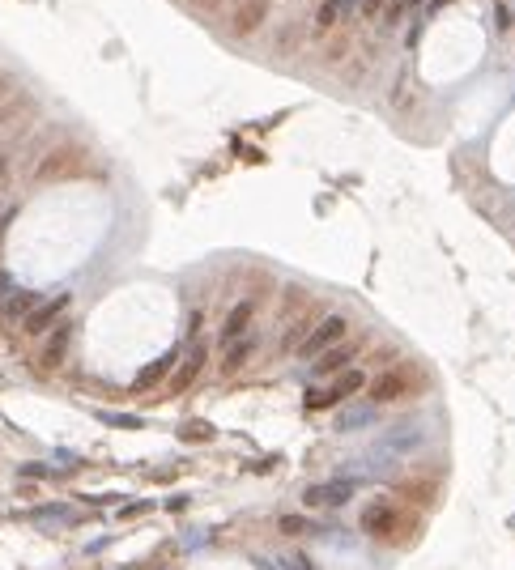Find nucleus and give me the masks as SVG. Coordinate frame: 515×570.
<instances>
[{
    "mask_svg": "<svg viewBox=\"0 0 515 570\" xmlns=\"http://www.w3.org/2000/svg\"><path fill=\"white\" fill-rule=\"evenodd\" d=\"M375 422V404L371 408H349L345 418H337V430H353V426H371Z\"/></svg>",
    "mask_w": 515,
    "mask_h": 570,
    "instance_id": "nucleus-19",
    "label": "nucleus"
},
{
    "mask_svg": "<svg viewBox=\"0 0 515 570\" xmlns=\"http://www.w3.org/2000/svg\"><path fill=\"white\" fill-rule=\"evenodd\" d=\"M345 336H349V320H345V315H324L311 332H306V341L298 345V357H311V362H316L320 353H328V349L341 345Z\"/></svg>",
    "mask_w": 515,
    "mask_h": 570,
    "instance_id": "nucleus-5",
    "label": "nucleus"
},
{
    "mask_svg": "<svg viewBox=\"0 0 515 570\" xmlns=\"http://www.w3.org/2000/svg\"><path fill=\"white\" fill-rule=\"evenodd\" d=\"M362 349H367V341H341V345H332L328 353H320L316 362H311V375L316 379H337V375H345L358 357H362Z\"/></svg>",
    "mask_w": 515,
    "mask_h": 570,
    "instance_id": "nucleus-6",
    "label": "nucleus"
},
{
    "mask_svg": "<svg viewBox=\"0 0 515 570\" xmlns=\"http://www.w3.org/2000/svg\"><path fill=\"white\" fill-rule=\"evenodd\" d=\"M22 473H26L30 481H43V477H51V469H47V464H22Z\"/></svg>",
    "mask_w": 515,
    "mask_h": 570,
    "instance_id": "nucleus-22",
    "label": "nucleus"
},
{
    "mask_svg": "<svg viewBox=\"0 0 515 570\" xmlns=\"http://www.w3.org/2000/svg\"><path fill=\"white\" fill-rule=\"evenodd\" d=\"M400 17H404V0H392V5H388V13H383V22H388V26H396Z\"/></svg>",
    "mask_w": 515,
    "mask_h": 570,
    "instance_id": "nucleus-23",
    "label": "nucleus"
},
{
    "mask_svg": "<svg viewBox=\"0 0 515 570\" xmlns=\"http://www.w3.org/2000/svg\"><path fill=\"white\" fill-rule=\"evenodd\" d=\"M69 345H73V324H60L56 332H47L38 349V371H60L69 357Z\"/></svg>",
    "mask_w": 515,
    "mask_h": 570,
    "instance_id": "nucleus-10",
    "label": "nucleus"
},
{
    "mask_svg": "<svg viewBox=\"0 0 515 570\" xmlns=\"http://www.w3.org/2000/svg\"><path fill=\"white\" fill-rule=\"evenodd\" d=\"M269 0H239L234 5V13H230V30L239 34V38H247V34H255L264 22H269Z\"/></svg>",
    "mask_w": 515,
    "mask_h": 570,
    "instance_id": "nucleus-11",
    "label": "nucleus"
},
{
    "mask_svg": "<svg viewBox=\"0 0 515 570\" xmlns=\"http://www.w3.org/2000/svg\"><path fill=\"white\" fill-rule=\"evenodd\" d=\"M383 9H388V0H358V13H362L367 22H371V17H379Z\"/></svg>",
    "mask_w": 515,
    "mask_h": 570,
    "instance_id": "nucleus-21",
    "label": "nucleus"
},
{
    "mask_svg": "<svg viewBox=\"0 0 515 570\" xmlns=\"http://www.w3.org/2000/svg\"><path fill=\"white\" fill-rule=\"evenodd\" d=\"M358 490H362V481H353V477H332V481H320V485H306L302 490V506L306 511H341L358 498Z\"/></svg>",
    "mask_w": 515,
    "mask_h": 570,
    "instance_id": "nucleus-4",
    "label": "nucleus"
},
{
    "mask_svg": "<svg viewBox=\"0 0 515 570\" xmlns=\"http://www.w3.org/2000/svg\"><path fill=\"white\" fill-rule=\"evenodd\" d=\"M396 498H400L404 506H414V511L422 515L426 506H435V485H430V477H414V481H400V485H396Z\"/></svg>",
    "mask_w": 515,
    "mask_h": 570,
    "instance_id": "nucleus-13",
    "label": "nucleus"
},
{
    "mask_svg": "<svg viewBox=\"0 0 515 570\" xmlns=\"http://www.w3.org/2000/svg\"><path fill=\"white\" fill-rule=\"evenodd\" d=\"M422 375L414 371V366H388V371H379L371 383H367V400L379 408V404H396V400H404V396H414V392H422Z\"/></svg>",
    "mask_w": 515,
    "mask_h": 570,
    "instance_id": "nucleus-2",
    "label": "nucleus"
},
{
    "mask_svg": "<svg viewBox=\"0 0 515 570\" xmlns=\"http://www.w3.org/2000/svg\"><path fill=\"white\" fill-rule=\"evenodd\" d=\"M69 294H56V298H43L30 315H26V324H22V332L26 336H47V332H56L60 324H64V311H69Z\"/></svg>",
    "mask_w": 515,
    "mask_h": 570,
    "instance_id": "nucleus-7",
    "label": "nucleus"
},
{
    "mask_svg": "<svg viewBox=\"0 0 515 570\" xmlns=\"http://www.w3.org/2000/svg\"><path fill=\"white\" fill-rule=\"evenodd\" d=\"M255 349H260V336H255V332L239 336L234 345H226V349H222V362H218V371H222V375H239V371L247 366V362L255 357Z\"/></svg>",
    "mask_w": 515,
    "mask_h": 570,
    "instance_id": "nucleus-12",
    "label": "nucleus"
},
{
    "mask_svg": "<svg viewBox=\"0 0 515 570\" xmlns=\"http://www.w3.org/2000/svg\"><path fill=\"white\" fill-rule=\"evenodd\" d=\"M9 179V158H0V183Z\"/></svg>",
    "mask_w": 515,
    "mask_h": 570,
    "instance_id": "nucleus-25",
    "label": "nucleus"
},
{
    "mask_svg": "<svg viewBox=\"0 0 515 570\" xmlns=\"http://www.w3.org/2000/svg\"><path fill=\"white\" fill-rule=\"evenodd\" d=\"M277 528H281V536H306V532H316V524L306 520V515H281Z\"/></svg>",
    "mask_w": 515,
    "mask_h": 570,
    "instance_id": "nucleus-18",
    "label": "nucleus"
},
{
    "mask_svg": "<svg viewBox=\"0 0 515 570\" xmlns=\"http://www.w3.org/2000/svg\"><path fill=\"white\" fill-rule=\"evenodd\" d=\"M371 383V375L362 366H349L345 375H337L328 387H306V408L311 413H328V408H341L345 400H353L358 392H362Z\"/></svg>",
    "mask_w": 515,
    "mask_h": 570,
    "instance_id": "nucleus-3",
    "label": "nucleus"
},
{
    "mask_svg": "<svg viewBox=\"0 0 515 570\" xmlns=\"http://www.w3.org/2000/svg\"><path fill=\"white\" fill-rule=\"evenodd\" d=\"M179 362V353H162L158 362H149V366L132 379V392H149V387H158L162 379H171V366Z\"/></svg>",
    "mask_w": 515,
    "mask_h": 570,
    "instance_id": "nucleus-15",
    "label": "nucleus"
},
{
    "mask_svg": "<svg viewBox=\"0 0 515 570\" xmlns=\"http://www.w3.org/2000/svg\"><path fill=\"white\" fill-rule=\"evenodd\" d=\"M349 51H353V34H337V38H328V47H324V64H341Z\"/></svg>",
    "mask_w": 515,
    "mask_h": 570,
    "instance_id": "nucleus-17",
    "label": "nucleus"
},
{
    "mask_svg": "<svg viewBox=\"0 0 515 570\" xmlns=\"http://www.w3.org/2000/svg\"><path fill=\"white\" fill-rule=\"evenodd\" d=\"M179 439H183V443H209V439H213V426H209V422H188V426L179 430Z\"/></svg>",
    "mask_w": 515,
    "mask_h": 570,
    "instance_id": "nucleus-20",
    "label": "nucleus"
},
{
    "mask_svg": "<svg viewBox=\"0 0 515 570\" xmlns=\"http://www.w3.org/2000/svg\"><path fill=\"white\" fill-rule=\"evenodd\" d=\"M358 528L379 545H414L418 532H422V515L414 506H404L400 498H375V502L362 506Z\"/></svg>",
    "mask_w": 515,
    "mask_h": 570,
    "instance_id": "nucleus-1",
    "label": "nucleus"
},
{
    "mask_svg": "<svg viewBox=\"0 0 515 570\" xmlns=\"http://www.w3.org/2000/svg\"><path fill=\"white\" fill-rule=\"evenodd\" d=\"M5 294H9V273L0 269V298H5Z\"/></svg>",
    "mask_w": 515,
    "mask_h": 570,
    "instance_id": "nucleus-24",
    "label": "nucleus"
},
{
    "mask_svg": "<svg viewBox=\"0 0 515 570\" xmlns=\"http://www.w3.org/2000/svg\"><path fill=\"white\" fill-rule=\"evenodd\" d=\"M43 298L34 294V290H9L5 298H0V320H22L26 324V315L38 306Z\"/></svg>",
    "mask_w": 515,
    "mask_h": 570,
    "instance_id": "nucleus-14",
    "label": "nucleus"
},
{
    "mask_svg": "<svg viewBox=\"0 0 515 570\" xmlns=\"http://www.w3.org/2000/svg\"><path fill=\"white\" fill-rule=\"evenodd\" d=\"M353 9H358V0H324V5L316 9V30H320V34H324V30H337L341 17L353 13Z\"/></svg>",
    "mask_w": 515,
    "mask_h": 570,
    "instance_id": "nucleus-16",
    "label": "nucleus"
},
{
    "mask_svg": "<svg viewBox=\"0 0 515 570\" xmlns=\"http://www.w3.org/2000/svg\"><path fill=\"white\" fill-rule=\"evenodd\" d=\"M255 311H260V302H255V298H239V302L226 311V320H222V328H218V345H222V349H226V345H234L239 336H247V332H251Z\"/></svg>",
    "mask_w": 515,
    "mask_h": 570,
    "instance_id": "nucleus-9",
    "label": "nucleus"
},
{
    "mask_svg": "<svg viewBox=\"0 0 515 570\" xmlns=\"http://www.w3.org/2000/svg\"><path fill=\"white\" fill-rule=\"evenodd\" d=\"M204 362H209V345H204L200 336H192V349L175 362V375L167 379V387L171 392H188L196 379H200V371H204Z\"/></svg>",
    "mask_w": 515,
    "mask_h": 570,
    "instance_id": "nucleus-8",
    "label": "nucleus"
}]
</instances>
